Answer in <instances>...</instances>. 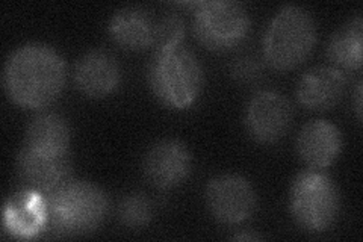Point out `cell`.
<instances>
[{
	"instance_id": "1",
	"label": "cell",
	"mask_w": 363,
	"mask_h": 242,
	"mask_svg": "<svg viewBox=\"0 0 363 242\" xmlns=\"http://www.w3.org/2000/svg\"><path fill=\"white\" fill-rule=\"evenodd\" d=\"M67 80L64 57L44 43H26L9 53L4 65L2 84L6 96L26 109L52 105Z\"/></svg>"
},
{
	"instance_id": "2",
	"label": "cell",
	"mask_w": 363,
	"mask_h": 242,
	"mask_svg": "<svg viewBox=\"0 0 363 242\" xmlns=\"http://www.w3.org/2000/svg\"><path fill=\"white\" fill-rule=\"evenodd\" d=\"M48 224L60 235H86L105 221L109 209L106 192L86 180H67L44 195Z\"/></svg>"
},
{
	"instance_id": "3",
	"label": "cell",
	"mask_w": 363,
	"mask_h": 242,
	"mask_svg": "<svg viewBox=\"0 0 363 242\" xmlns=\"http://www.w3.org/2000/svg\"><path fill=\"white\" fill-rule=\"evenodd\" d=\"M318 40L313 16L300 5L281 6L264 35V57L277 72L294 70L312 53Z\"/></svg>"
},
{
	"instance_id": "4",
	"label": "cell",
	"mask_w": 363,
	"mask_h": 242,
	"mask_svg": "<svg viewBox=\"0 0 363 242\" xmlns=\"http://www.w3.org/2000/svg\"><path fill=\"white\" fill-rule=\"evenodd\" d=\"M149 84L164 106L186 109L201 94L204 73L197 56L180 44L174 49L153 53Z\"/></svg>"
},
{
	"instance_id": "5",
	"label": "cell",
	"mask_w": 363,
	"mask_h": 242,
	"mask_svg": "<svg viewBox=\"0 0 363 242\" xmlns=\"http://www.w3.org/2000/svg\"><path fill=\"white\" fill-rule=\"evenodd\" d=\"M289 212L304 232H325L340 212V192L335 180L320 170L298 172L289 191Z\"/></svg>"
},
{
	"instance_id": "6",
	"label": "cell",
	"mask_w": 363,
	"mask_h": 242,
	"mask_svg": "<svg viewBox=\"0 0 363 242\" xmlns=\"http://www.w3.org/2000/svg\"><path fill=\"white\" fill-rule=\"evenodd\" d=\"M192 6V31L200 44L215 52H223L241 44L250 31V16L240 2L208 0L185 4Z\"/></svg>"
},
{
	"instance_id": "7",
	"label": "cell",
	"mask_w": 363,
	"mask_h": 242,
	"mask_svg": "<svg viewBox=\"0 0 363 242\" xmlns=\"http://www.w3.org/2000/svg\"><path fill=\"white\" fill-rule=\"evenodd\" d=\"M208 211L215 221L238 226L252 218L257 209V194L241 175H221L209 180L204 189Z\"/></svg>"
},
{
	"instance_id": "8",
	"label": "cell",
	"mask_w": 363,
	"mask_h": 242,
	"mask_svg": "<svg viewBox=\"0 0 363 242\" xmlns=\"http://www.w3.org/2000/svg\"><path fill=\"white\" fill-rule=\"evenodd\" d=\"M294 111L289 100L277 91H259L245 109V129L259 144H274L288 133Z\"/></svg>"
},
{
	"instance_id": "9",
	"label": "cell",
	"mask_w": 363,
	"mask_h": 242,
	"mask_svg": "<svg viewBox=\"0 0 363 242\" xmlns=\"http://www.w3.org/2000/svg\"><path fill=\"white\" fill-rule=\"evenodd\" d=\"M192 171V155L185 143L165 138L155 143L144 156L143 175L156 189L168 191L180 187Z\"/></svg>"
},
{
	"instance_id": "10",
	"label": "cell",
	"mask_w": 363,
	"mask_h": 242,
	"mask_svg": "<svg viewBox=\"0 0 363 242\" xmlns=\"http://www.w3.org/2000/svg\"><path fill=\"white\" fill-rule=\"evenodd\" d=\"M74 85L88 99H105L120 87L121 68L117 57L104 49L85 52L74 64Z\"/></svg>"
},
{
	"instance_id": "11",
	"label": "cell",
	"mask_w": 363,
	"mask_h": 242,
	"mask_svg": "<svg viewBox=\"0 0 363 242\" xmlns=\"http://www.w3.org/2000/svg\"><path fill=\"white\" fill-rule=\"evenodd\" d=\"M16 168L28 189L43 195L60 188L72 179V164L67 156H48L23 145L17 155Z\"/></svg>"
},
{
	"instance_id": "12",
	"label": "cell",
	"mask_w": 363,
	"mask_h": 242,
	"mask_svg": "<svg viewBox=\"0 0 363 242\" xmlns=\"http://www.w3.org/2000/svg\"><path fill=\"white\" fill-rule=\"evenodd\" d=\"M342 145V133L336 124L327 120L306 123L297 136V153L312 170H324L335 164Z\"/></svg>"
},
{
	"instance_id": "13",
	"label": "cell",
	"mask_w": 363,
	"mask_h": 242,
	"mask_svg": "<svg viewBox=\"0 0 363 242\" xmlns=\"http://www.w3.org/2000/svg\"><path fill=\"white\" fill-rule=\"evenodd\" d=\"M347 76L332 65H318L306 72L297 85V100L311 111H328L342 100Z\"/></svg>"
},
{
	"instance_id": "14",
	"label": "cell",
	"mask_w": 363,
	"mask_h": 242,
	"mask_svg": "<svg viewBox=\"0 0 363 242\" xmlns=\"http://www.w3.org/2000/svg\"><path fill=\"white\" fill-rule=\"evenodd\" d=\"M156 21L147 8L129 5L120 8L109 20V35L124 50L141 52L153 48Z\"/></svg>"
},
{
	"instance_id": "15",
	"label": "cell",
	"mask_w": 363,
	"mask_h": 242,
	"mask_svg": "<svg viewBox=\"0 0 363 242\" xmlns=\"http://www.w3.org/2000/svg\"><path fill=\"white\" fill-rule=\"evenodd\" d=\"M5 229L11 235L20 238H29L37 235L48 226L44 195L25 189L11 195L5 204Z\"/></svg>"
},
{
	"instance_id": "16",
	"label": "cell",
	"mask_w": 363,
	"mask_h": 242,
	"mask_svg": "<svg viewBox=\"0 0 363 242\" xmlns=\"http://www.w3.org/2000/svg\"><path fill=\"white\" fill-rule=\"evenodd\" d=\"M72 131L60 114L43 112L33 117L25 133V145L48 156H67Z\"/></svg>"
},
{
	"instance_id": "17",
	"label": "cell",
	"mask_w": 363,
	"mask_h": 242,
	"mask_svg": "<svg viewBox=\"0 0 363 242\" xmlns=\"http://www.w3.org/2000/svg\"><path fill=\"white\" fill-rule=\"evenodd\" d=\"M363 18L360 14L350 18L335 31L327 44V57L340 72H357L362 68Z\"/></svg>"
},
{
	"instance_id": "18",
	"label": "cell",
	"mask_w": 363,
	"mask_h": 242,
	"mask_svg": "<svg viewBox=\"0 0 363 242\" xmlns=\"http://www.w3.org/2000/svg\"><path fill=\"white\" fill-rule=\"evenodd\" d=\"M118 220L128 229H143L152 221L153 206L152 202L141 192L124 195L118 204Z\"/></svg>"
},
{
	"instance_id": "19",
	"label": "cell",
	"mask_w": 363,
	"mask_h": 242,
	"mask_svg": "<svg viewBox=\"0 0 363 242\" xmlns=\"http://www.w3.org/2000/svg\"><path fill=\"white\" fill-rule=\"evenodd\" d=\"M185 37V23L177 14H167L156 21L153 49L155 52H164L174 49Z\"/></svg>"
},
{
	"instance_id": "20",
	"label": "cell",
	"mask_w": 363,
	"mask_h": 242,
	"mask_svg": "<svg viewBox=\"0 0 363 242\" xmlns=\"http://www.w3.org/2000/svg\"><path fill=\"white\" fill-rule=\"evenodd\" d=\"M232 76L240 82H253L260 76V64L253 56H242L232 65Z\"/></svg>"
},
{
	"instance_id": "21",
	"label": "cell",
	"mask_w": 363,
	"mask_h": 242,
	"mask_svg": "<svg viewBox=\"0 0 363 242\" xmlns=\"http://www.w3.org/2000/svg\"><path fill=\"white\" fill-rule=\"evenodd\" d=\"M356 115H357V120L362 121V80L357 84V89H356Z\"/></svg>"
},
{
	"instance_id": "22",
	"label": "cell",
	"mask_w": 363,
	"mask_h": 242,
	"mask_svg": "<svg viewBox=\"0 0 363 242\" xmlns=\"http://www.w3.org/2000/svg\"><path fill=\"white\" fill-rule=\"evenodd\" d=\"M232 239L235 241H257V239H264V236L256 235V233H241V235H236Z\"/></svg>"
}]
</instances>
